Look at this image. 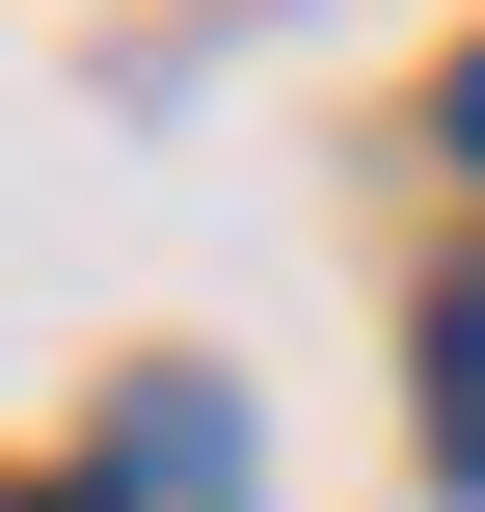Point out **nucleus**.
I'll return each mask as SVG.
<instances>
[{
  "instance_id": "f257e3e1",
  "label": "nucleus",
  "mask_w": 485,
  "mask_h": 512,
  "mask_svg": "<svg viewBox=\"0 0 485 512\" xmlns=\"http://www.w3.org/2000/svg\"><path fill=\"white\" fill-rule=\"evenodd\" d=\"M243 486V432H216V405H189V378H162V405H135V432H108V512H216Z\"/></svg>"
},
{
  "instance_id": "f03ea898",
  "label": "nucleus",
  "mask_w": 485,
  "mask_h": 512,
  "mask_svg": "<svg viewBox=\"0 0 485 512\" xmlns=\"http://www.w3.org/2000/svg\"><path fill=\"white\" fill-rule=\"evenodd\" d=\"M432 459H459V486H485V270H459V297H432Z\"/></svg>"
},
{
  "instance_id": "20e7f679",
  "label": "nucleus",
  "mask_w": 485,
  "mask_h": 512,
  "mask_svg": "<svg viewBox=\"0 0 485 512\" xmlns=\"http://www.w3.org/2000/svg\"><path fill=\"white\" fill-rule=\"evenodd\" d=\"M27 512H108V486H27Z\"/></svg>"
},
{
  "instance_id": "7ed1b4c3",
  "label": "nucleus",
  "mask_w": 485,
  "mask_h": 512,
  "mask_svg": "<svg viewBox=\"0 0 485 512\" xmlns=\"http://www.w3.org/2000/svg\"><path fill=\"white\" fill-rule=\"evenodd\" d=\"M432 135H459V162H485V54H459V108H432Z\"/></svg>"
}]
</instances>
